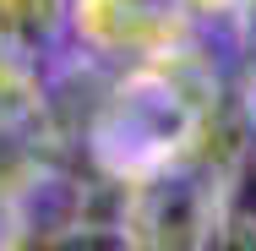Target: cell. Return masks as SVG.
<instances>
[{
    "instance_id": "1",
    "label": "cell",
    "mask_w": 256,
    "mask_h": 251,
    "mask_svg": "<svg viewBox=\"0 0 256 251\" xmlns=\"http://www.w3.org/2000/svg\"><path fill=\"white\" fill-rule=\"evenodd\" d=\"M191 0H82L76 22L98 50H126V55H164L180 39Z\"/></svg>"
},
{
    "instance_id": "2",
    "label": "cell",
    "mask_w": 256,
    "mask_h": 251,
    "mask_svg": "<svg viewBox=\"0 0 256 251\" xmlns=\"http://www.w3.org/2000/svg\"><path fill=\"white\" fill-rule=\"evenodd\" d=\"M251 115H256V93H251Z\"/></svg>"
}]
</instances>
